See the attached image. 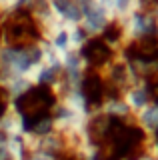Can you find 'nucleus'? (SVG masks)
<instances>
[{
	"label": "nucleus",
	"instance_id": "nucleus-1",
	"mask_svg": "<svg viewBox=\"0 0 158 160\" xmlns=\"http://www.w3.org/2000/svg\"><path fill=\"white\" fill-rule=\"evenodd\" d=\"M118 22H120V26H122L124 44L158 36V22H156L154 12H152V10L136 8L134 12H130L126 18L118 20Z\"/></svg>",
	"mask_w": 158,
	"mask_h": 160
},
{
	"label": "nucleus",
	"instance_id": "nucleus-2",
	"mask_svg": "<svg viewBox=\"0 0 158 160\" xmlns=\"http://www.w3.org/2000/svg\"><path fill=\"white\" fill-rule=\"evenodd\" d=\"M78 52H80L82 58H84L88 70L94 68L96 72H98V70H104L108 64L118 56L116 50L112 48L110 44H106L102 38H90L84 46L78 50Z\"/></svg>",
	"mask_w": 158,
	"mask_h": 160
},
{
	"label": "nucleus",
	"instance_id": "nucleus-3",
	"mask_svg": "<svg viewBox=\"0 0 158 160\" xmlns=\"http://www.w3.org/2000/svg\"><path fill=\"white\" fill-rule=\"evenodd\" d=\"M112 18L96 0H88L82 4V22L80 26L84 28V32L90 38H100L104 34V30L110 26Z\"/></svg>",
	"mask_w": 158,
	"mask_h": 160
},
{
	"label": "nucleus",
	"instance_id": "nucleus-4",
	"mask_svg": "<svg viewBox=\"0 0 158 160\" xmlns=\"http://www.w3.org/2000/svg\"><path fill=\"white\" fill-rule=\"evenodd\" d=\"M120 96L124 98V102L128 104L132 116H134V114H138L142 108H146L148 104L152 102L150 82H146V80H136V82H132L130 86L120 94Z\"/></svg>",
	"mask_w": 158,
	"mask_h": 160
},
{
	"label": "nucleus",
	"instance_id": "nucleus-5",
	"mask_svg": "<svg viewBox=\"0 0 158 160\" xmlns=\"http://www.w3.org/2000/svg\"><path fill=\"white\" fill-rule=\"evenodd\" d=\"M54 18L64 26H78L82 22V4L76 0H48Z\"/></svg>",
	"mask_w": 158,
	"mask_h": 160
},
{
	"label": "nucleus",
	"instance_id": "nucleus-6",
	"mask_svg": "<svg viewBox=\"0 0 158 160\" xmlns=\"http://www.w3.org/2000/svg\"><path fill=\"white\" fill-rule=\"evenodd\" d=\"M132 120L146 136H152L158 130V102H150L146 108H142L138 114H134Z\"/></svg>",
	"mask_w": 158,
	"mask_h": 160
},
{
	"label": "nucleus",
	"instance_id": "nucleus-7",
	"mask_svg": "<svg viewBox=\"0 0 158 160\" xmlns=\"http://www.w3.org/2000/svg\"><path fill=\"white\" fill-rule=\"evenodd\" d=\"M112 20H122L138 8V0H96Z\"/></svg>",
	"mask_w": 158,
	"mask_h": 160
},
{
	"label": "nucleus",
	"instance_id": "nucleus-8",
	"mask_svg": "<svg viewBox=\"0 0 158 160\" xmlns=\"http://www.w3.org/2000/svg\"><path fill=\"white\" fill-rule=\"evenodd\" d=\"M88 40H90V36L84 32V28L80 24L78 26H70V46H72V50H80Z\"/></svg>",
	"mask_w": 158,
	"mask_h": 160
},
{
	"label": "nucleus",
	"instance_id": "nucleus-9",
	"mask_svg": "<svg viewBox=\"0 0 158 160\" xmlns=\"http://www.w3.org/2000/svg\"><path fill=\"white\" fill-rule=\"evenodd\" d=\"M148 142H150V148H152V150H150V154L158 156V130L150 136V140H148Z\"/></svg>",
	"mask_w": 158,
	"mask_h": 160
},
{
	"label": "nucleus",
	"instance_id": "nucleus-10",
	"mask_svg": "<svg viewBox=\"0 0 158 160\" xmlns=\"http://www.w3.org/2000/svg\"><path fill=\"white\" fill-rule=\"evenodd\" d=\"M12 2L14 0H0V12L6 14L8 10H10V6H12Z\"/></svg>",
	"mask_w": 158,
	"mask_h": 160
},
{
	"label": "nucleus",
	"instance_id": "nucleus-11",
	"mask_svg": "<svg viewBox=\"0 0 158 160\" xmlns=\"http://www.w3.org/2000/svg\"><path fill=\"white\" fill-rule=\"evenodd\" d=\"M152 12H154V18H156V22H158V6H156L154 10H152Z\"/></svg>",
	"mask_w": 158,
	"mask_h": 160
},
{
	"label": "nucleus",
	"instance_id": "nucleus-12",
	"mask_svg": "<svg viewBox=\"0 0 158 160\" xmlns=\"http://www.w3.org/2000/svg\"><path fill=\"white\" fill-rule=\"evenodd\" d=\"M76 2H78V4H84V2H88V0H76Z\"/></svg>",
	"mask_w": 158,
	"mask_h": 160
}]
</instances>
